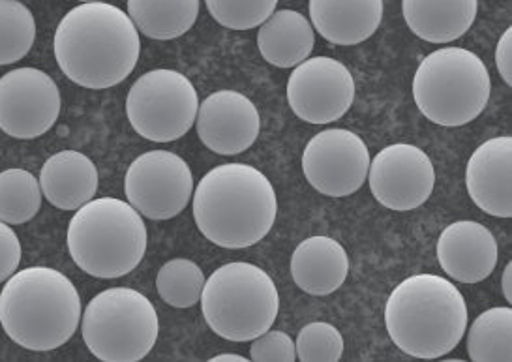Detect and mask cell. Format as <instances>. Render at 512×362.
Returning <instances> with one entry per match:
<instances>
[{"mask_svg": "<svg viewBox=\"0 0 512 362\" xmlns=\"http://www.w3.org/2000/svg\"><path fill=\"white\" fill-rule=\"evenodd\" d=\"M295 351L302 362H338L344 355V336L331 323L314 321L299 331Z\"/></svg>", "mask_w": 512, "mask_h": 362, "instance_id": "obj_29", "label": "cell"}, {"mask_svg": "<svg viewBox=\"0 0 512 362\" xmlns=\"http://www.w3.org/2000/svg\"><path fill=\"white\" fill-rule=\"evenodd\" d=\"M347 274L349 256L346 248L325 235L304 239L291 256L293 282L308 295H331L344 286Z\"/></svg>", "mask_w": 512, "mask_h": 362, "instance_id": "obj_19", "label": "cell"}, {"mask_svg": "<svg viewBox=\"0 0 512 362\" xmlns=\"http://www.w3.org/2000/svg\"><path fill=\"white\" fill-rule=\"evenodd\" d=\"M124 192L141 216L156 222L171 220L194 196L192 169L175 152H145L128 167Z\"/></svg>", "mask_w": 512, "mask_h": 362, "instance_id": "obj_10", "label": "cell"}, {"mask_svg": "<svg viewBox=\"0 0 512 362\" xmlns=\"http://www.w3.org/2000/svg\"><path fill=\"white\" fill-rule=\"evenodd\" d=\"M501 291L505 301L512 304V263H507L503 269V276H501Z\"/></svg>", "mask_w": 512, "mask_h": 362, "instance_id": "obj_33", "label": "cell"}, {"mask_svg": "<svg viewBox=\"0 0 512 362\" xmlns=\"http://www.w3.org/2000/svg\"><path fill=\"white\" fill-rule=\"evenodd\" d=\"M38 181L53 207L77 211L96 196L98 169L83 152L61 151L47 158Z\"/></svg>", "mask_w": 512, "mask_h": 362, "instance_id": "obj_20", "label": "cell"}, {"mask_svg": "<svg viewBox=\"0 0 512 362\" xmlns=\"http://www.w3.org/2000/svg\"><path fill=\"white\" fill-rule=\"evenodd\" d=\"M287 102L308 124L340 121L355 102V79L346 64L336 59H306L289 76Z\"/></svg>", "mask_w": 512, "mask_h": 362, "instance_id": "obj_13", "label": "cell"}, {"mask_svg": "<svg viewBox=\"0 0 512 362\" xmlns=\"http://www.w3.org/2000/svg\"><path fill=\"white\" fill-rule=\"evenodd\" d=\"M316 46L310 19L297 10H278L259 25L257 47L265 61L276 68H295Z\"/></svg>", "mask_w": 512, "mask_h": 362, "instance_id": "obj_22", "label": "cell"}, {"mask_svg": "<svg viewBox=\"0 0 512 362\" xmlns=\"http://www.w3.org/2000/svg\"><path fill=\"white\" fill-rule=\"evenodd\" d=\"M199 96L177 70H152L137 79L126 98V115L137 134L154 143H171L196 124Z\"/></svg>", "mask_w": 512, "mask_h": 362, "instance_id": "obj_9", "label": "cell"}, {"mask_svg": "<svg viewBox=\"0 0 512 362\" xmlns=\"http://www.w3.org/2000/svg\"><path fill=\"white\" fill-rule=\"evenodd\" d=\"M205 274L192 259L177 257L167 261L156 276V289L160 299L173 308H192L201 301Z\"/></svg>", "mask_w": 512, "mask_h": 362, "instance_id": "obj_27", "label": "cell"}, {"mask_svg": "<svg viewBox=\"0 0 512 362\" xmlns=\"http://www.w3.org/2000/svg\"><path fill=\"white\" fill-rule=\"evenodd\" d=\"M137 31L151 40H175L192 31L201 0H126Z\"/></svg>", "mask_w": 512, "mask_h": 362, "instance_id": "obj_23", "label": "cell"}, {"mask_svg": "<svg viewBox=\"0 0 512 362\" xmlns=\"http://www.w3.org/2000/svg\"><path fill=\"white\" fill-rule=\"evenodd\" d=\"M496 66L501 79L512 85V27L501 34L496 47Z\"/></svg>", "mask_w": 512, "mask_h": 362, "instance_id": "obj_32", "label": "cell"}, {"mask_svg": "<svg viewBox=\"0 0 512 362\" xmlns=\"http://www.w3.org/2000/svg\"><path fill=\"white\" fill-rule=\"evenodd\" d=\"M479 0H402L409 31L430 44H451L475 23Z\"/></svg>", "mask_w": 512, "mask_h": 362, "instance_id": "obj_21", "label": "cell"}, {"mask_svg": "<svg viewBox=\"0 0 512 362\" xmlns=\"http://www.w3.org/2000/svg\"><path fill=\"white\" fill-rule=\"evenodd\" d=\"M212 362H226V361H233V362H248V359L246 357H242V355H235V353H222V355H214V357H211Z\"/></svg>", "mask_w": 512, "mask_h": 362, "instance_id": "obj_34", "label": "cell"}, {"mask_svg": "<svg viewBox=\"0 0 512 362\" xmlns=\"http://www.w3.org/2000/svg\"><path fill=\"white\" fill-rule=\"evenodd\" d=\"M160 319L151 299L132 287L98 293L81 314L85 346L98 361H143L156 346Z\"/></svg>", "mask_w": 512, "mask_h": 362, "instance_id": "obj_8", "label": "cell"}, {"mask_svg": "<svg viewBox=\"0 0 512 362\" xmlns=\"http://www.w3.org/2000/svg\"><path fill=\"white\" fill-rule=\"evenodd\" d=\"M81 297L74 282L51 267H29L6 280L0 291V325L17 346L53 351L81 323Z\"/></svg>", "mask_w": 512, "mask_h": 362, "instance_id": "obj_4", "label": "cell"}, {"mask_svg": "<svg viewBox=\"0 0 512 362\" xmlns=\"http://www.w3.org/2000/svg\"><path fill=\"white\" fill-rule=\"evenodd\" d=\"M66 241L81 271L115 280L136 271L147 252L149 235L143 216L128 201L100 197L77 209Z\"/></svg>", "mask_w": 512, "mask_h": 362, "instance_id": "obj_5", "label": "cell"}, {"mask_svg": "<svg viewBox=\"0 0 512 362\" xmlns=\"http://www.w3.org/2000/svg\"><path fill=\"white\" fill-rule=\"evenodd\" d=\"M437 261L460 284H479L496 271L499 248L488 227L460 220L445 227L437 241Z\"/></svg>", "mask_w": 512, "mask_h": 362, "instance_id": "obj_16", "label": "cell"}, {"mask_svg": "<svg viewBox=\"0 0 512 362\" xmlns=\"http://www.w3.org/2000/svg\"><path fill=\"white\" fill-rule=\"evenodd\" d=\"M467 321L464 295L437 274L409 276L385 304V327L394 346L422 361L441 359L456 349Z\"/></svg>", "mask_w": 512, "mask_h": 362, "instance_id": "obj_3", "label": "cell"}, {"mask_svg": "<svg viewBox=\"0 0 512 362\" xmlns=\"http://www.w3.org/2000/svg\"><path fill=\"white\" fill-rule=\"evenodd\" d=\"M57 83L38 68H16L0 77V130L14 139L47 134L61 115Z\"/></svg>", "mask_w": 512, "mask_h": 362, "instance_id": "obj_12", "label": "cell"}, {"mask_svg": "<svg viewBox=\"0 0 512 362\" xmlns=\"http://www.w3.org/2000/svg\"><path fill=\"white\" fill-rule=\"evenodd\" d=\"M197 136L201 143L220 156L248 151L261 132L256 104L239 91L209 94L197 109Z\"/></svg>", "mask_w": 512, "mask_h": 362, "instance_id": "obj_15", "label": "cell"}, {"mask_svg": "<svg viewBox=\"0 0 512 362\" xmlns=\"http://www.w3.org/2000/svg\"><path fill=\"white\" fill-rule=\"evenodd\" d=\"M250 359L256 362H293L297 361L295 342L282 331H265L252 340Z\"/></svg>", "mask_w": 512, "mask_h": 362, "instance_id": "obj_30", "label": "cell"}, {"mask_svg": "<svg viewBox=\"0 0 512 362\" xmlns=\"http://www.w3.org/2000/svg\"><path fill=\"white\" fill-rule=\"evenodd\" d=\"M310 23L332 46H359L376 34L383 0H310Z\"/></svg>", "mask_w": 512, "mask_h": 362, "instance_id": "obj_18", "label": "cell"}, {"mask_svg": "<svg viewBox=\"0 0 512 362\" xmlns=\"http://www.w3.org/2000/svg\"><path fill=\"white\" fill-rule=\"evenodd\" d=\"M366 181L383 207L396 212L415 211L434 192L436 167L419 147L394 143L370 160Z\"/></svg>", "mask_w": 512, "mask_h": 362, "instance_id": "obj_14", "label": "cell"}, {"mask_svg": "<svg viewBox=\"0 0 512 362\" xmlns=\"http://www.w3.org/2000/svg\"><path fill=\"white\" fill-rule=\"evenodd\" d=\"M40 181L27 169H6L0 173V222L10 226L27 224L42 207Z\"/></svg>", "mask_w": 512, "mask_h": 362, "instance_id": "obj_25", "label": "cell"}, {"mask_svg": "<svg viewBox=\"0 0 512 362\" xmlns=\"http://www.w3.org/2000/svg\"><path fill=\"white\" fill-rule=\"evenodd\" d=\"M492 81L479 55L464 47H441L422 59L413 77V98L434 124L458 128L481 117Z\"/></svg>", "mask_w": 512, "mask_h": 362, "instance_id": "obj_6", "label": "cell"}, {"mask_svg": "<svg viewBox=\"0 0 512 362\" xmlns=\"http://www.w3.org/2000/svg\"><path fill=\"white\" fill-rule=\"evenodd\" d=\"M467 194L482 212L512 216V137L484 141L466 167Z\"/></svg>", "mask_w": 512, "mask_h": 362, "instance_id": "obj_17", "label": "cell"}, {"mask_svg": "<svg viewBox=\"0 0 512 362\" xmlns=\"http://www.w3.org/2000/svg\"><path fill=\"white\" fill-rule=\"evenodd\" d=\"M21 242L16 231L6 222H0V284L6 282L21 263Z\"/></svg>", "mask_w": 512, "mask_h": 362, "instance_id": "obj_31", "label": "cell"}, {"mask_svg": "<svg viewBox=\"0 0 512 362\" xmlns=\"http://www.w3.org/2000/svg\"><path fill=\"white\" fill-rule=\"evenodd\" d=\"M199 302L211 331L229 342H252L271 329L280 310L274 280L246 261H233L212 272Z\"/></svg>", "mask_w": 512, "mask_h": 362, "instance_id": "obj_7", "label": "cell"}, {"mask_svg": "<svg viewBox=\"0 0 512 362\" xmlns=\"http://www.w3.org/2000/svg\"><path fill=\"white\" fill-rule=\"evenodd\" d=\"M192 197L197 229L207 241L227 250L263 241L278 214L274 186L248 164L214 167L203 175Z\"/></svg>", "mask_w": 512, "mask_h": 362, "instance_id": "obj_2", "label": "cell"}, {"mask_svg": "<svg viewBox=\"0 0 512 362\" xmlns=\"http://www.w3.org/2000/svg\"><path fill=\"white\" fill-rule=\"evenodd\" d=\"M36 42V19L19 0H0V66L16 64Z\"/></svg>", "mask_w": 512, "mask_h": 362, "instance_id": "obj_26", "label": "cell"}, {"mask_svg": "<svg viewBox=\"0 0 512 362\" xmlns=\"http://www.w3.org/2000/svg\"><path fill=\"white\" fill-rule=\"evenodd\" d=\"M467 355L475 362L512 361V310L509 306L488 308L467 332Z\"/></svg>", "mask_w": 512, "mask_h": 362, "instance_id": "obj_24", "label": "cell"}, {"mask_svg": "<svg viewBox=\"0 0 512 362\" xmlns=\"http://www.w3.org/2000/svg\"><path fill=\"white\" fill-rule=\"evenodd\" d=\"M79 2L83 4V2H104V0H79Z\"/></svg>", "mask_w": 512, "mask_h": 362, "instance_id": "obj_35", "label": "cell"}, {"mask_svg": "<svg viewBox=\"0 0 512 362\" xmlns=\"http://www.w3.org/2000/svg\"><path fill=\"white\" fill-rule=\"evenodd\" d=\"M62 74L83 89L104 91L134 72L141 55L139 31L121 8L83 2L62 17L53 38Z\"/></svg>", "mask_w": 512, "mask_h": 362, "instance_id": "obj_1", "label": "cell"}, {"mask_svg": "<svg viewBox=\"0 0 512 362\" xmlns=\"http://www.w3.org/2000/svg\"><path fill=\"white\" fill-rule=\"evenodd\" d=\"M216 23L229 31H252L276 12L278 0H205Z\"/></svg>", "mask_w": 512, "mask_h": 362, "instance_id": "obj_28", "label": "cell"}, {"mask_svg": "<svg viewBox=\"0 0 512 362\" xmlns=\"http://www.w3.org/2000/svg\"><path fill=\"white\" fill-rule=\"evenodd\" d=\"M370 151L361 136L331 128L312 137L302 152V173L321 196L347 197L368 179Z\"/></svg>", "mask_w": 512, "mask_h": 362, "instance_id": "obj_11", "label": "cell"}]
</instances>
